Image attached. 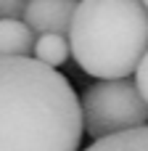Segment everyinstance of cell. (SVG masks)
Wrapping results in <instances>:
<instances>
[{
  "instance_id": "6da1fadb",
  "label": "cell",
  "mask_w": 148,
  "mask_h": 151,
  "mask_svg": "<svg viewBox=\"0 0 148 151\" xmlns=\"http://www.w3.org/2000/svg\"><path fill=\"white\" fill-rule=\"evenodd\" d=\"M82 135L79 96L61 72L0 56V151H79Z\"/></svg>"
},
{
  "instance_id": "7a4b0ae2",
  "label": "cell",
  "mask_w": 148,
  "mask_h": 151,
  "mask_svg": "<svg viewBox=\"0 0 148 151\" xmlns=\"http://www.w3.org/2000/svg\"><path fill=\"white\" fill-rule=\"evenodd\" d=\"M66 42L85 74L127 80L148 50V8L140 0H77Z\"/></svg>"
},
{
  "instance_id": "3957f363",
  "label": "cell",
  "mask_w": 148,
  "mask_h": 151,
  "mask_svg": "<svg viewBox=\"0 0 148 151\" xmlns=\"http://www.w3.org/2000/svg\"><path fill=\"white\" fill-rule=\"evenodd\" d=\"M82 133L93 141L148 125V106L130 80L93 82L79 98Z\"/></svg>"
},
{
  "instance_id": "277c9868",
  "label": "cell",
  "mask_w": 148,
  "mask_h": 151,
  "mask_svg": "<svg viewBox=\"0 0 148 151\" xmlns=\"http://www.w3.org/2000/svg\"><path fill=\"white\" fill-rule=\"evenodd\" d=\"M74 8H77V0H29L21 13V21L29 27L32 35L50 32V35L66 37Z\"/></svg>"
},
{
  "instance_id": "5b68a950",
  "label": "cell",
  "mask_w": 148,
  "mask_h": 151,
  "mask_svg": "<svg viewBox=\"0 0 148 151\" xmlns=\"http://www.w3.org/2000/svg\"><path fill=\"white\" fill-rule=\"evenodd\" d=\"M34 35L21 19H0V56H29Z\"/></svg>"
},
{
  "instance_id": "8992f818",
  "label": "cell",
  "mask_w": 148,
  "mask_h": 151,
  "mask_svg": "<svg viewBox=\"0 0 148 151\" xmlns=\"http://www.w3.org/2000/svg\"><path fill=\"white\" fill-rule=\"evenodd\" d=\"M85 151H148V125L93 141Z\"/></svg>"
},
{
  "instance_id": "52a82bcc",
  "label": "cell",
  "mask_w": 148,
  "mask_h": 151,
  "mask_svg": "<svg viewBox=\"0 0 148 151\" xmlns=\"http://www.w3.org/2000/svg\"><path fill=\"white\" fill-rule=\"evenodd\" d=\"M32 53H34V61L50 66V69H58L66 58H69V42L64 35H37L34 42H32Z\"/></svg>"
},
{
  "instance_id": "ba28073f",
  "label": "cell",
  "mask_w": 148,
  "mask_h": 151,
  "mask_svg": "<svg viewBox=\"0 0 148 151\" xmlns=\"http://www.w3.org/2000/svg\"><path fill=\"white\" fill-rule=\"evenodd\" d=\"M135 90L140 93V98L146 101V106H148V50L143 53V58L138 61V66H135Z\"/></svg>"
},
{
  "instance_id": "9c48e42d",
  "label": "cell",
  "mask_w": 148,
  "mask_h": 151,
  "mask_svg": "<svg viewBox=\"0 0 148 151\" xmlns=\"http://www.w3.org/2000/svg\"><path fill=\"white\" fill-rule=\"evenodd\" d=\"M29 0H0V19H21Z\"/></svg>"
},
{
  "instance_id": "30bf717a",
  "label": "cell",
  "mask_w": 148,
  "mask_h": 151,
  "mask_svg": "<svg viewBox=\"0 0 148 151\" xmlns=\"http://www.w3.org/2000/svg\"><path fill=\"white\" fill-rule=\"evenodd\" d=\"M140 3H143V5H146V8H148V0H140Z\"/></svg>"
}]
</instances>
